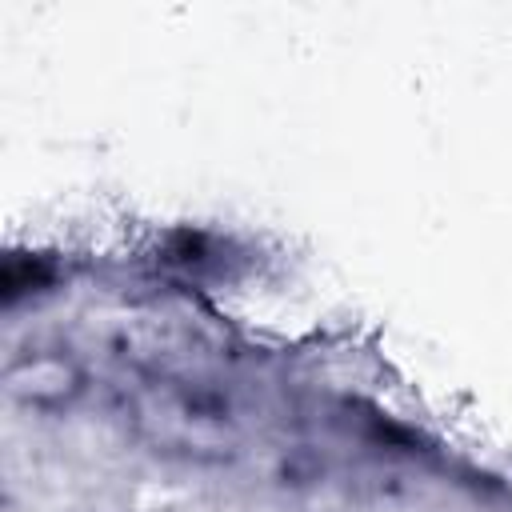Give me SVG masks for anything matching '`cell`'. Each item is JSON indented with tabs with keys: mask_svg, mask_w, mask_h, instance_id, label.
I'll list each match as a JSON object with an SVG mask.
<instances>
[{
	"mask_svg": "<svg viewBox=\"0 0 512 512\" xmlns=\"http://www.w3.org/2000/svg\"><path fill=\"white\" fill-rule=\"evenodd\" d=\"M84 388L80 368L60 352H32L8 364V392L28 408H60Z\"/></svg>",
	"mask_w": 512,
	"mask_h": 512,
	"instance_id": "1",
	"label": "cell"
}]
</instances>
